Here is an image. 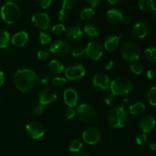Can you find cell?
Returning <instances> with one entry per match:
<instances>
[{
    "mask_svg": "<svg viewBox=\"0 0 156 156\" xmlns=\"http://www.w3.org/2000/svg\"><path fill=\"white\" fill-rule=\"evenodd\" d=\"M152 12H153L154 15H155V16L156 17V8H155V9H154V10L152 11Z\"/></svg>",
    "mask_w": 156,
    "mask_h": 156,
    "instance_id": "cell-54",
    "label": "cell"
},
{
    "mask_svg": "<svg viewBox=\"0 0 156 156\" xmlns=\"http://www.w3.org/2000/svg\"><path fill=\"white\" fill-rule=\"evenodd\" d=\"M52 0H41V6L43 9H47L51 6Z\"/></svg>",
    "mask_w": 156,
    "mask_h": 156,
    "instance_id": "cell-44",
    "label": "cell"
},
{
    "mask_svg": "<svg viewBox=\"0 0 156 156\" xmlns=\"http://www.w3.org/2000/svg\"><path fill=\"white\" fill-rule=\"evenodd\" d=\"M122 56L129 62H134L139 60L141 56V50L138 44L132 41L124 42L120 48Z\"/></svg>",
    "mask_w": 156,
    "mask_h": 156,
    "instance_id": "cell-5",
    "label": "cell"
},
{
    "mask_svg": "<svg viewBox=\"0 0 156 156\" xmlns=\"http://www.w3.org/2000/svg\"><path fill=\"white\" fill-rule=\"evenodd\" d=\"M145 56L151 62H156V47H149L145 50Z\"/></svg>",
    "mask_w": 156,
    "mask_h": 156,
    "instance_id": "cell-27",
    "label": "cell"
},
{
    "mask_svg": "<svg viewBox=\"0 0 156 156\" xmlns=\"http://www.w3.org/2000/svg\"><path fill=\"white\" fill-rule=\"evenodd\" d=\"M129 114L126 110L119 107L110 110L107 115L108 123L116 129L123 128L126 126L129 121Z\"/></svg>",
    "mask_w": 156,
    "mask_h": 156,
    "instance_id": "cell-2",
    "label": "cell"
},
{
    "mask_svg": "<svg viewBox=\"0 0 156 156\" xmlns=\"http://www.w3.org/2000/svg\"><path fill=\"white\" fill-rule=\"evenodd\" d=\"M149 28L147 24L143 21L136 22L132 27V34L136 38L138 39H143L147 35Z\"/></svg>",
    "mask_w": 156,
    "mask_h": 156,
    "instance_id": "cell-18",
    "label": "cell"
},
{
    "mask_svg": "<svg viewBox=\"0 0 156 156\" xmlns=\"http://www.w3.org/2000/svg\"><path fill=\"white\" fill-rule=\"evenodd\" d=\"M44 111V105H41V104L37 103L33 107V109H32V111H33V114H35V115H40V114H42Z\"/></svg>",
    "mask_w": 156,
    "mask_h": 156,
    "instance_id": "cell-39",
    "label": "cell"
},
{
    "mask_svg": "<svg viewBox=\"0 0 156 156\" xmlns=\"http://www.w3.org/2000/svg\"><path fill=\"white\" fill-rule=\"evenodd\" d=\"M31 21L34 25L41 30H47L50 26V18L44 12H37L31 17Z\"/></svg>",
    "mask_w": 156,
    "mask_h": 156,
    "instance_id": "cell-11",
    "label": "cell"
},
{
    "mask_svg": "<svg viewBox=\"0 0 156 156\" xmlns=\"http://www.w3.org/2000/svg\"><path fill=\"white\" fill-rule=\"evenodd\" d=\"M107 20L112 24H118L120 22H123L126 24H129L130 20L128 18H125L123 13L117 9H111L107 12Z\"/></svg>",
    "mask_w": 156,
    "mask_h": 156,
    "instance_id": "cell-13",
    "label": "cell"
},
{
    "mask_svg": "<svg viewBox=\"0 0 156 156\" xmlns=\"http://www.w3.org/2000/svg\"><path fill=\"white\" fill-rule=\"evenodd\" d=\"M28 41V34L25 31H18L13 35L12 44L16 47H22Z\"/></svg>",
    "mask_w": 156,
    "mask_h": 156,
    "instance_id": "cell-21",
    "label": "cell"
},
{
    "mask_svg": "<svg viewBox=\"0 0 156 156\" xmlns=\"http://www.w3.org/2000/svg\"><path fill=\"white\" fill-rule=\"evenodd\" d=\"M50 80V77H49L47 75L45 74H42L37 77V82H39V83L42 85H47V83H49Z\"/></svg>",
    "mask_w": 156,
    "mask_h": 156,
    "instance_id": "cell-40",
    "label": "cell"
},
{
    "mask_svg": "<svg viewBox=\"0 0 156 156\" xmlns=\"http://www.w3.org/2000/svg\"><path fill=\"white\" fill-rule=\"evenodd\" d=\"M77 0H62V9L70 10L76 7Z\"/></svg>",
    "mask_w": 156,
    "mask_h": 156,
    "instance_id": "cell-33",
    "label": "cell"
},
{
    "mask_svg": "<svg viewBox=\"0 0 156 156\" xmlns=\"http://www.w3.org/2000/svg\"><path fill=\"white\" fill-rule=\"evenodd\" d=\"M115 101V95L113 94L112 92H109L105 95V101L106 103V105H112L113 103Z\"/></svg>",
    "mask_w": 156,
    "mask_h": 156,
    "instance_id": "cell-41",
    "label": "cell"
},
{
    "mask_svg": "<svg viewBox=\"0 0 156 156\" xmlns=\"http://www.w3.org/2000/svg\"><path fill=\"white\" fill-rule=\"evenodd\" d=\"M14 1H18V0H9V2H13Z\"/></svg>",
    "mask_w": 156,
    "mask_h": 156,
    "instance_id": "cell-55",
    "label": "cell"
},
{
    "mask_svg": "<svg viewBox=\"0 0 156 156\" xmlns=\"http://www.w3.org/2000/svg\"><path fill=\"white\" fill-rule=\"evenodd\" d=\"M69 17V13L68 11L64 9H61V10L59 11V13H58V19L61 21H63L65 20H66Z\"/></svg>",
    "mask_w": 156,
    "mask_h": 156,
    "instance_id": "cell-42",
    "label": "cell"
},
{
    "mask_svg": "<svg viewBox=\"0 0 156 156\" xmlns=\"http://www.w3.org/2000/svg\"><path fill=\"white\" fill-rule=\"evenodd\" d=\"M56 98H57V93L51 88H47L42 90L38 95L39 103L43 105L53 103L56 100Z\"/></svg>",
    "mask_w": 156,
    "mask_h": 156,
    "instance_id": "cell-14",
    "label": "cell"
},
{
    "mask_svg": "<svg viewBox=\"0 0 156 156\" xmlns=\"http://www.w3.org/2000/svg\"><path fill=\"white\" fill-rule=\"evenodd\" d=\"M49 70L50 73L56 75H60L62 72L65 70V66H64L63 63L60 61L57 60V59H53L49 62Z\"/></svg>",
    "mask_w": 156,
    "mask_h": 156,
    "instance_id": "cell-22",
    "label": "cell"
},
{
    "mask_svg": "<svg viewBox=\"0 0 156 156\" xmlns=\"http://www.w3.org/2000/svg\"><path fill=\"white\" fill-rule=\"evenodd\" d=\"M82 139L84 142L88 145H95L100 142L101 133L94 127H88L82 133Z\"/></svg>",
    "mask_w": 156,
    "mask_h": 156,
    "instance_id": "cell-12",
    "label": "cell"
},
{
    "mask_svg": "<svg viewBox=\"0 0 156 156\" xmlns=\"http://www.w3.org/2000/svg\"><path fill=\"white\" fill-rule=\"evenodd\" d=\"M76 116L83 123H91L95 117V110L88 104H82L76 108Z\"/></svg>",
    "mask_w": 156,
    "mask_h": 156,
    "instance_id": "cell-6",
    "label": "cell"
},
{
    "mask_svg": "<svg viewBox=\"0 0 156 156\" xmlns=\"http://www.w3.org/2000/svg\"><path fill=\"white\" fill-rule=\"evenodd\" d=\"M52 37L48 33L41 31L39 34V41L41 45H47L49 43L51 42Z\"/></svg>",
    "mask_w": 156,
    "mask_h": 156,
    "instance_id": "cell-32",
    "label": "cell"
},
{
    "mask_svg": "<svg viewBox=\"0 0 156 156\" xmlns=\"http://www.w3.org/2000/svg\"><path fill=\"white\" fill-rule=\"evenodd\" d=\"M83 31L78 25L69 27L66 32V37L70 42H76L82 37Z\"/></svg>",
    "mask_w": 156,
    "mask_h": 156,
    "instance_id": "cell-20",
    "label": "cell"
},
{
    "mask_svg": "<svg viewBox=\"0 0 156 156\" xmlns=\"http://www.w3.org/2000/svg\"><path fill=\"white\" fill-rule=\"evenodd\" d=\"M76 116V111L73 108H69L66 111V117L68 120H72Z\"/></svg>",
    "mask_w": 156,
    "mask_h": 156,
    "instance_id": "cell-43",
    "label": "cell"
},
{
    "mask_svg": "<svg viewBox=\"0 0 156 156\" xmlns=\"http://www.w3.org/2000/svg\"><path fill=\"white\" fill-rule=\"evenodd\" d=\"M139 8L143 12H151L155 9V2L154 0H139Z\"/></svg>",
    "mask_w": 156,
    "mask_h": 156,
    "instance_id": "cell-23",
    "label": "cell"
},
{
    "mask_svg": "<svg viewBox=\"0 0 156 156\" xmlns=\"http://www.w3.org/2000/svg\"><path fill=\"white\" fill-rule=\"evenodd\" d=\"M66 82V79L61 77V76H56V77L53 78V84L56 87H58V88H62V87L65 86Z\"/></svg>",
    "mask_w": 156,
    "mask_h": 156,
    "instance_id": "cell-35",
    "label": "cell"
},
{
    "mask_svg": "<svg viewBox=\"0 0 156 156\" xmlns=\"http://www.w3.org/2000/svg\"><path fill=\"white\" fill-rule=\"evenodd\" d=\"M129 100H128L127 98H124V99H123V101H122L121 103H120V108H123V109L126 110V108L129 107Z\"/></svg>",
    "mask_w": 156,
    "mask_h": 156,
    "instance_id": "cell-48",
    "label": "cell"
},
{
    "mask_svg": "<svg viewBox=\"0 0 156 156\" xmlns=\"http://www.w3.org/2000/svg\"><path fill=\"white\" fill-rule=\"evenodd\" d=\"M146 76L149 79H155L156 78V69H150L148 70Z\"/></svg>",
    "mask_w": 156,
    "mask_h": 156,
    "instance_id": "cell-45",
    "label": "cell"
},
{
    "mask_svg": "<svg viewBox=\"0 0 156 156\" xmlns=\"http://www.w3.org/2000/svg\"><path fill=\"white\" fill-rule=\"evenodd\" d=\"M50 52L49 51V50L45 48H42L38 50L37 57L40 59H41V60H45V59H47L50 56Z\"/></svg>",
    "mask_w": 156,
    "mask_h": 156,
    "instance_id": "cell-37",
    "label": "cell"
},
{
    "mask_svg": "<svg viewBox=\"0 0 156 156\" xmlns=\"http://www.w3.org/2000/svg\"><path fill=\"white\" fill-rule=\"evenodd\" d=\"M37 77L33 70L29 69H20L14 74V85L21 92H29L36 85Z\"/></svg>",
    "mask_w": 156,
    "mask_h": 156,
    "instance_id": "cell-1",
    "label": "cell"
},
{
    "mask_svg": "<svg viewBox=\"0 0 156 156\" xmlns=\"http://www.w3.org/2000/svg\"><path fill=\"white\" fill-rule=\"evenodd\" d=\"M63 100L66 105L69 108H73L78 105L79 97L76 91L73 88H67L63 93Z\"/></svg>",
    "mask_w": 156,
    "mask_h": 156,
    "instance_id": "cell-17",
    "label": "cell"
},
{
    "mask_svg": "<svg viewBox=\"0 0 156 156\" xmlns=\"http://www.w3.org/2000/svg\"><path fill=\"white\" fill-rule=\"evenodd\" d=\"M155 119L151 115H145L139 122V128L144 133H148L153 130L155 126Z\"/></svg>",
    "mask_w": 156,
    "mask_h": 156,
    "instance_id": "cell-16",
    "label": "cell"
},
{
    "mask_svg": "<svg viewBox=\"0 0 156 156\" xmlns=\"http://www.w3.org/2000/svg\"><path fill=\"white\" fill-rule=\"evenodd\" d=\"M26 133L30 138L38 140L45 134V128L38 122H30L26 125Z\"/></svg>",
    "mask_w": 156,
    "mask_h": 156,
    "instance_id": "cell-10",
    "label": "cell"
},
{
    "mask_svg": "<svg viewBox=\"0 0 156 156\" xmlns=\"http://www.w3.org/2000/svg\"><path fill=\"white\" fill-rule=\"evenodd\" d=\"M0 15L3 21L8 24H14L21 18V10L19 6L15 2H8L2 6Z\"/></svg>",
    "mask_w": 156,
    "mask_h": 156,
    "instance_id": "cell-3",
    "label": "cell"
},
{
    "mask_svg": "<svg viewBox=\"0 0 156 156\" xmlns=\"http://www.w3.org/2000/svg\"><path fill=\"white\" fill-rule=\"evenodd\" d=\"M94 10L92 8H85L80 12V18L83 20H88L94 15Z\"/></svg>",
    "mask_w": 156,
    "mask_h": 156,
    "instance_id": "cell-30",
    "label": "cell"
},
{
    "mask_svg": "<svg viewBox=\"0 0 156 156\" xmlns=\"http://www.w3.org/2000/svg\"><path fill=\"white\" fill-rule=\"evenodd\" d=\"M82 146H83V143L81 140H74L69 143V150L73 152H80V150L82 149Z\"/></svg>",
    "mask_w": 156,
    "mask_h": 156,
    "instance_id": "cell-29",
    "label": "cell"
},
{
    "mask_svg": "<svg viewBox=\"0 0 156 156\" xmlns=\"http://www.w3.org/2000/svg\"><path fill=\"white\" fill-rule=\"evenodd\" d=\"M122 0H108V2L111 5H117L120 3Z\"/></svg>",
    "mask_w": 156,
    "mask_h": 156,
    "instance_id": "cell-52",
    "label": "cell"
},
{
    "mask_svg": "<svg viewBox=\"0 0 156 156\" xmlns=\"http://www.w3.org/2000/svg\"><path fill=\"white\" fill-rule=\"evenodd\" d=\"M84 32L86 35L91 37H95L99 35V29L95 24H88L84 27Z\"/></svg>",
    "mask_w": 156,
    "mask_h": 156,
    "instance_id": "cell-25",
    "label": "cell"
},
{
    "mask_svg": "<svg viewBox=\"0 0 156 156\" xmlns=\"http://www.w3.org/2000/svg\"><path fill=\"white\" fill-rule=\"evenodd\" d=\"M146 109V106L142 102H136L131 106H129V111L132 115H140L143 114Z\"/></svg>",
    "mask_w": 156,
    "mask_h": 156,
    "instance_id": "cell-24",
    "label": "cell"
},
{
    "mask_svg": "<svg viewBox=\"0 0 156 156\" xmlns=\"http://www.w3.org/2000/svg\"><path fill=\"white\" fill-rule=\"evenodd\" d=\"M148 140V137L146 133H142L139 134L138 136L136 138V143L140 146H143V145L146 144V142Z\"/></svg>",
    "mask_w": 156,
    "mask_h": 156,
    "instance_id": "cell-38",
    "label": "cell"
},
{
    "mask_svg": "<svg viewBox=\"0 0 156 156\" xmlns=\"http://www.w3.org/2000/svg\"><path fill=\"white\" fill-rule=\"evenodd\" d=\"M101 0H86L87 3L91 6V8H95L100 5Z\"/></svg>",
    "mask_w": 156,
    "mask_h": 156,
    "instance_id": "cell-46",
    "label": "cell"
},
{
    "mask_svg": "<svg viewBox=\"0 0 156 156\" xmlns=\"http://www.w3.org/2000/svg\"><path fill=\"white\" fill-rule=\"evenodd\" d=\"M111 91L114 95H125L133 89V82L128 78L124 76H119L111 82L110 85Z\"/></svg>",
    "mask_w": 156,
    "mask_h": 156,
    "instance_id": "cell-4",
    "label": "cell"
},
{
    "mask_svg": "<svg viewBox=\"0 0 156 156\" xmlns=\"http://www.w3.org/2000/svg\"><path fill=\"white\" fill-rule=\"evenodd\" d=\"M66 78L69 80L80 79L85 75V69L81 64L73 63L65 69Z\"/></svg>",
    "mask_w": 156,
    "mask_h": 156,
    "instance_id": "cell-9",
    "label": "cell"
},
{
    "mask_svg": "<svg viewBox=\"0 0 156 156\" xmlns=\"http://www.w3.org/2000/svg\"><path fill=\"white\" fill-rule=\"evenodd\" d=\"M5 82V74L2 71H0V87L4 84Z\"/></svg>",
    "mask_w": 156,
    "mask_h": 156,
    "instance_id": "cell-49",
    "label": "cell"
},
{
    "mask_svg": "<svg viewBox=\"0 0 156 156\" xmlns=\"http://www.w3.org/2000/svg\"><path fill=\"white\" fill-rule=\"evenodd\" d=\"M73 156H89V155L85 152H77V153L75 154Z\"/></svg>",
    "mask_w": 156,
    "mask_h": 156,
    "instance_id": "cell-51",
    "label": "cell"
},
{
    "mask_svg": "<svg viewBox=\"0 0 156 156\" xmlns=\"http://www.w3.org/2000/svg\"><path fill=\"white\" fill-rule=\"evenodd\" d=\"M49 51L59 56H64L70 51V45L64 40H56L50 46Z\"/></svg>",
    "mask_w": 156,
    "mask_h": 156,
    "instance_id": "cell-8",
    "label": "cell"
},
{
    "mask_svg": "<svg viewBox=\"0 0 156 156\" xmlns=\"http://www.w3.org/2000/svg\"><path fill=\"white\" fill-rule=\"evenodd\" d=\"M92 84L95 88L106 91L110 88L111 81L107 75L103 74V73H98L93 76Z\"/></svg>",
    "mask_w": 156,
    "mask_h": 156,
    "instance_id": "cell-15",
    "label": "cell"
},
{
    "mask_svg": "<svg viewBox=\"0 0 156 156\" xmlns=\"http://www.w3.org/2000/svg\"><path fill=\"white\" fill-rule=\"evenodd\" d=\"M51 31L55 35H61L66 31V27L62 24H56L52 27Z\"/></svg>",
    "mask_w": 156,
    "mask_h": 156,
    "instance_id": "cell-34",
    "label": "cell"
},
{
    "mask_svg": "<svg viewBox=\"0 0 156 156\" xmlns=\"http://www.w3.org/2000/svg\"><path fill=\"white\" fill-rule=\"evenodd\" d=\"M4 51H5V54L9 55V54H12V49H10V47H7L6 48L4 49Z\"/></svg>",
    "mask_w": 156,
    "mask_h": 156,
    "instance_id": "cell-53",
    "label": "cell"
},
{
    "mask_svg": "<svg viewBox=\"0 0 156 156\" xmlns=\"http://www.w3.org/2000/svg\"><path fill=\"white\" fill-rule=\"evenodd\" d=\"M10 42V35L6 30L0 29V49H5L9 47Z\"/></svg>",
    "mask_w": 156,
    "mask_h": 156,
    "instance_id": "cell-26",
    "label": "cell"
},
{
    "mask_svg": "<svg viewBox=\"0 0 156 156\" xmlns=\"http://www.w3.org/2000/svg\"><path fill=\"white\" fill-rule=\"evenodd\" d=\"M147 100L149 105L156 107V86H153L149 90L147 93Z\"/></svg>",
    "mask_w": 156,
    "mask_h": 156,
    "instance_id": "cell-28",
    "label": "cell"
},
{
    "mask_svg": "<svg viewBox=\"0 0 156 156\" xmlns=\"http://www.w3.org/2000/svg\"><path fill=\"white\" fill-rule=\"evenodd\" d=\"M85 53L88 58L94 61H98L104 54V47L101 44L96 41H91L85 48Z\"/></svg>",
    "mask_w": 156,
    "mask_h": 156,
    "instance_id": "cell-7",
    "label": "cell"
},
{
    "mask_svg": "<svg viewBox=\"0 0 156 156\" xmlns=\"http://www.w3.org/2000/svg\"><path fill=\"white\" fill-rule=\"evenodd\" d=\"M85 54V48H83L81 46H77V47H75L72 50V55H73L74 57H79V56H82Z\"/></svg>",
    "mask_w": 156,
    "mask_h": 156,
    "instance_id": "cell-36",
    "label": "cell"
},
{
    "mask_svg": "<svg viewBox=\"0 0 156 156\" xmlns=\"http://www.w3.org/2000/svg\"><path fill=\"white\" fill-rule=\"evenodd\" d=\"M123 34L110 35L105 39L104 42V48L109 52H113L118 47L119 41L122 37Z\"/></svg>",
    "mask_w": 156,
    "mask_h": 156,
    "instance_id": "cell-19",
    "label": "cell"
},
{
    "mask_svg": "<svg viewBox=\"0 0 156 156\" xmlns=\"http://www.w3.org/2000/svg\"><path fill=\"white\" fill-rule=\"evenodd\" d=\"M149 147H150L151 150L153 151L154 152H156V142H153V143H151Z\"/></svg>",
    "mask_w": 156,
    "mask_h": 156,
    "instance_id": "cell-50",
    "label": "cell"
},
{
    "mask_svg": "<svg viewBox=\"0 0 156 156\" xmlns=\"http://www.w3.org/2000/svg\"><path fill=\"white\" fill-rule=\"evenodd\" d=\"M130 70L136 75H140L144 70V66L140 62H134L129 66Z\"/></svg>",
    "mask_w": 156,
    "mask_h": 156,
    "instance_id": "cell-31",
    "label": "cell"
},
{
    "mask_svg": "<svg viewBox=\"0 0 156 156\" xmlns=\"http://www.w3.org/2000/svg\"><path fill=\"white\" fill-rule=\"evenodd\" d=\"M114 66H115V62H114V61L110 60L106 62V64L105 66V69L109 71V70H112L114 68Z\"/></svg>",
    "mask_w": 156,
    "mask_h": 156,
    "instance_id": "cell-47",
    "label": "cell"
}]
</instances>
